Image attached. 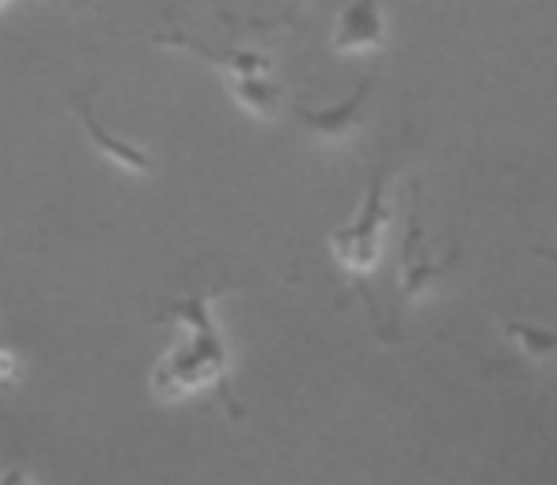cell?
Instances as JSON below:
<instances>
[{
	"label": "cell",
	"instance_id": "cell-2",
	"mask_svg": "<svg viewBox=\"0 0 557 485\" xmlns=\"http://www.w3.org/2000/svg\"><path fill=\"white\" fill-rule=\"evenodd\" d=\"M76 114H81L84 129H88V137L96 140L99 152H107L114 163H122V167H129V171H148V167H152V163H148V156L140 152L137 145H129V140H122V137H114V133H107L103 125H99L96 114L88 111V103H76Z\"/></svg>",
	"mask_w": 557,
	"mask_h": 485
},
{
	"label": "cell",
	"instance_id": "cell-4",
	"mask_svg": "<svg viewBox=\"0 0 557 485\" xmlns=\"http://www.w3.org/2000/svg\"><path fill=\"white\" fill-rule=\"evenodd\" d=\"M360 103H364V96H357V103L337 107V111H319V114L315 111H304V122H308L315 133H323V137H337V133H345L349 125H357Z\"/></svg>",
	"mask_w": 557,
	"mask_h": 485
},
{
	"label": "cell",
	"instance_id": "cell-1",
	"mask_svg": "<svg viewBox=\"0 0 557 485\" xmlns=\"http://www.w3.org/2000/svg\"><path fill=\"white\" fill-rule=\"evenodd\" d=\"M334 254L352 273L375 270V262H380V206H375V198H368L360 224H352L349 232H337L334 236Z\"/></svg>",
	"mask_w": 557,
	"mask_h": 485
},
{
	"label": "cell",
	"instance_id": "cell-3",
	"mask_svg": "<svg viewBox=\"0 0 557 485\" xmlns=\"http://www.w3.org/2000/svg\"><path fill=\"white\" fill-rule=\"evenodd\" d=\"M508 338H512L516 346H520V353L528 357V361H535V364L557 357V334L531 331V326H523V323H512V326H508Z\"/></svg>",
	"mask_w": 557,
	"mask_h": 485
}]
</instances>
